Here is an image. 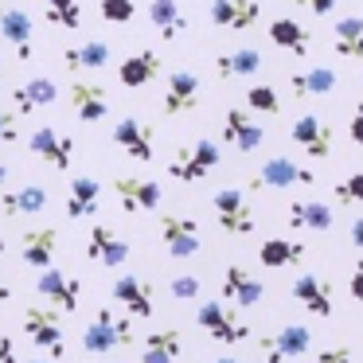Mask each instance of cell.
<instances>
[{"label":"cell","instance_id":"12","mask_svg":"<svg viewBox=\"0 0 363 363\" xmlns=\"http://www.w3.org/2000/svg\"><path fill=\"white\" fill-rule=\"evenodd\" d=\"M35 293H40L43 301H51L59 313H74V308H79V297H82V281L71 274H63L59 266H48L35 277Z\"/></svg>","mask_w":363,"mask_h":363},{"label":"cell","instance_id":"18","mask_svg":"<svg viewBox=\"0 0 363 363\" xmlns=\"http://www.w3.org/2000/svg\"><path fill=\"white\" fill-rule=\"evenodd\" d=\"M223 141L238 152H258V145L266 141V129L250 118V110L235 106V110L223 113Z\"/></svg>","mask_w":363,"mask_h":363},{"label":"cell","instance_id":"50","mask_svg":"<svg viewBox=\"0 0 363 363\" xmlns=\"http://www.w3.org/2000/svg\"><path fill=\"white\" fill-rule=\"evenodd\" d=\"M0 301H12V289H9L4 281H0Z\"/></svg>","mask_w":363,"mask_h":363},{"label":"cell","instance_id":"36","mask_svg":"<svg viewBox=\"0 0 363 363\" xmlns=\"http://www.w3.org/2000/svg\"><path fill=\"white\" fill-rule=\"evenodd\" d=\"M332 48H336L340 59L359 63V59H363V16L336 20V28H332Z\"/></svg>","mask_w":363,"mask_h":363},{"label":"cell","instance_id":"47","mask_svg":"<svg viewBox=\"0 0 363 363\" xmlns=\"http://www.w3.org/2000/svg\"><path fill=\"white\" fill-rule=\"evenodd\" d=\"M352 141L363 149V102L355 106V113H352Z\"/></svg>","mask_w":363,"mask_h":363},{"label":"cell","instance_id":"11","mask_svg":"<svg viewBox=\"0 0 363 363\" xmlns=\"http://www.w3.org/2000/svg\"><path fill=\"white\" fill-rule=\"evenodd\" d=\"M24 336L32 340L40 352H51L55 359H63V328H59V313H55V308L28 305L24 308Z\"/></svg>","mask_w":363,"mask_h":363},{"label":"cell","instance_id":"10","mask_svg":"<svg viewBox=\"0 0 363 363\" xmlns=\"http://www.w3.org/2000/svg\"><path fill=\"white\" fill-rule=\"evenodd\" d=\"M262 20L258 0H207V24L219 32H250Z\"/></svg>","mask_w":363,"mask_h":363},{"label":"cell","instance_id":"49","mask_svg":"<svg viewBox=\"0 0 363 363\" xmlns=\"http://www.w3.org/2000/svg\"><path fill=\"white\" fill-rule=\"evenodd\" d=\"M4 184H9V164L0 160V188H4Z\"/></svg>","mask_w":363,"mask_h":363},{"label":"cell","instance_id":"6","mask_svg":"<svg viewBox=\"0 0 363 363\" xmlns=\"http://www.w3.org/2000/svg\"><path fill=\"white\" fill-rule=\"evenodd\" d=\"M258 347L266 355V363L301 359V355L313 352V328L308 324H281L274 336H258Z\"/></svg>","mask_w":363,"mask_h":363},{"label":"cell","instance_id":"30","mask_svg":"<svg viewBox=\"0 0 363 363\" xmlns=\"http://www.w3.org/2000/svg\"><path fill=\"white\" fill-rule=\"evenodd\" d=\"M0 211L9 215V219H16V215H43L48 211V188L24 184V188H16V191H4V196H0Z\"/></svg>","mask_w":363,"mask_h":363},{"label":"cell","instance_id":"3","mask_svg":"<svg viewBox=\"0 0 363 363\" xmlns=\"http://www.w3.org/2000/svg\"><path fill=\"white\" fill-rule=\"evenodd\" d=\"M219 145L211 141V137H199L196 145H184V149H176V157L168 160V176L180 184H199L207 180V176L219 168Z\"/></svg>","mask_w":363,"mask_h":363},{"label":"cell","instance_id":"35","mask_svg":"<svg viewBox=\"0 0 363 363\" xmlns=\"http://www.w3.org/2000/svg\"><path fill=\"white\" fill-rule=\"evenodd\" d=\"M285 219H289L293 230H328L332 227V207L316 203V199H293Z\"/></svg>","mask_w":363,"mask_h":363},{"label":"cell","instance_id":"41","mask_svg":"<svg viewBox=\"0 0 363 363\" xmlns=\"http://www.w3.org/2000/svg\"><path fill=\"white\" fill-rule=\"evenodd\" d=\"M336 199L340 203H363V172H352L336 184Z\"/></svg>","mask_w":363,"mask_h":363},{"label":"cell","instance_id":"26","mask_svg":"<svg viewBox=\"0 0 363 363\" xmlns=\"http://www.w3.org/2000/svg\"><path fill=\"white\" fill-rule=\"evenodd\" d=\"M184 355V332L180 328H152L145 336L141 363H176Z\"/></svg>","mask_w":363,"mask_h":363},{"label":"cell","instance_id":"54","mask_svg":"<svg viewBox=\"0 0 363 363\" xmlns=\"http://www.w3.org/2000/svg\"><path fill=\"white\" fill-rule=\"evenodd\" d=\"M102 363H118V359H102Z\"/></svg>","mask_w":363,"mask_h":363},{"label":"cell","instance_id":"14","mask_svg":"<svg viewBox=\"0 0 363 363\" xmlns=\"http://www.w3.org/2000/svg\"><path fill=\"white\" fill-rule=\"evenodd\" d=\"M113 301L125 308V316H137V320H149L157 313V301H152V285L145 281L141 274H118L113 281Z\"/></svg>","mask_w":363,"mask_h":363},{"label":"cell","instance_id":"33","mask_svg":"<svg viewBox=\"0 0 363 363\" xmlns=\"http://www.w3.org/2000/svg\"><path fill=\"white\" fill-rule=\"evenodd\" d=\"M59 98V86L51 79H28L24 86H16L12 90V106H16V118H24V113H32V110H40V106H51Z\"/></svg>","mask_w":363,"mask_h":363},{"label":"cell","instance_id":"27","mask_svg":"<svg viewBox=\"0 0 363 363\" xmlns=\"http://www.w3.org/2000/svg\"><path fill=\"white\" fill-rule=\"evenodd\" d=\"M110 59H113V51L106 40H86V43H74V48H63L67 71H106Z\"/></svg>","mask_w":363,"mask_h":363},{"label":"cell","instance_id":"34","mask_svg":"<svg viewBox=\"0 0 363 363\" xmlns=\"http://www.w3.org/2000/svg\"><path fill=\"white\" fill-rule=\"evenodd\" d=\"M258 262L269 269H281V266H301L305 262V242H297V238H266V242L258 246Z\"/></svg>","mask_w":363,"mask_h":363},{"label":"cell","instance_id":"7","mask_svg":"<svg viewBox=\"0 0 363 363\" xmlns=\"http://www.w3.org/2000/svg\"><path fill=\"white\" fill-rule=\"evenodd\" d=\"M316 184V172L289 157H269L258 172L250 176V188H313Z\"/></svg>","mask_w":363,"mask_h":363},{"label":"cell","instance_id":"22","mask_svg":"<svg viewBox=\"0 0 363 363\" xmlns=\"http://www.w3.org/2000/svg\"><path fill=\"white\" fill-rule=\"evenodd\" d=\"M71 110L79 121L94 125L110 113V98H106V86L102 82H86V79H74L71 82Z\"/></svg>","mask_w":363,"mask_h":363},{"label":"cell","instance_id":"25","mask_svg":"<svg viewBox=\"0 0 363 363\" xmlns=\"http://www.w3.org/2000/svg\"><path fill=\"white\" fill-rule=\"evenodd\" d=\"M98 203H102V184L94 176H71L67 219H90V215H98Z\"/></svg>","mask_w":363,"mask_h":363},{"label":"cell","instance_id":"46","mask_svg":"<svg viewBox=\"0 0 363 363\" xmlns=\"http://www.w3.org/2000/svg\"><path fill=\"white\" fill-rule=\"evenodd\" d=\"M0 363H16V344L9 332H0Z\"/></svg>","mask_w":363,"mask_h":363},{"label":"cell","instance_id":"24","mask_svg":"<svg viewBox=\"0 0 363 363\" xmlns=\"http://www.w3.org/2000/svg\"><path fill=\"white\" fill-rule=\"evenodd\" d=\"M55 250H59V230L55 227H32L20 235V258L35 269H48L55 262Z\"/></svg>","mask_w":363,"mask_h":363},{"label":"cell","instance_id":"2","mask_svg":"<svg viewBox=\"0 0 363 363\" xmlns=\"http://www.w3.org/2000/svg\"><path fill=\"white\" fill-rule=\"evenodd\" d=\"M211 211H215L219 230H227L235 238H246L258 230V211H254V203L246 199L242 188H219L211 196Z\"/></svg>","mask_w":363,"mask_h":363},{"label":"cell","instance_id":"39","mask_svg":"<svg viewBox=\"0 0 363 363\" xmlns=\"http://www.w3.org/2000/svg\"><path fill=\"white\" fill-rule=\"evenodd\" d=\"M98 16H102L106 24H133L137 4L133 0H102V4H98Z\"/></svg>","mask_w":363,"mask_h":363},{"label":"cell","instance_id":"16","mask_svg":"<svg viewBox=\"0 0 363 363\" xmlns=\"http://www.w3.org/2000/svg\"><path fill=\"white\" fill-rule=\"evenodd\" d=\"M289 137L305 157H313V160L332 157V125L320 121L316 113H301V118L289 125Z\"/></svg>","mask_w":363,"mask_h":363},{"label":"cell","instance_id":"38","mask_svg":"<svg viewBox=\"0 0 363 363\" xmlns=\"http://www.w3.org/2000/svg\"><path fill=\"white\" fill-rule=\"evenodd\" d=\"M246 110L258 113H281V98H277L274 86H250L246 90Z\"/></svg>","mask_w":363,"mask_h":363},{"label":"cell","instance_id":"15","mask_svg":"<svg viewBox=\"0 0 363 363\" xmlns=\"http://www.w3.org/2000/svg\"><path fill=\"white\" fill-rule=\"evenodd\" d=\"M113 145H118L125 157L141 160V164H149V160L157 157V133H152V125H145L141 118H121L118 125H113Z\"/></svg>","mask_w":363,"mask_h":363},{"label":"cell","instance_id":"40","mask_svg":"<svg viewBox=\"0 0 363 363\" xmlns=\"http://www.w3.org/2000/svg\"><path fill=\"white\" fill-rule=\"evenodd\" d=\"M168 293H172L176 301H196L199 293H203V281H199L196 274H180V277H172V285H168Z\"/></svg>","mask_w":363,"mask_h":363},{"label":"cell","instance_id":"4","mask_svg":"<svg viewBox=\"0 0 363 363\" xmlns=\"http://www.w3.org/2000/svg\"><path fill=\"white\" fill-rule=\"evenodd\" d=\"M196 324H199V328H207V336H211L215 344H246V340H254V328H250V324L238 320V316L230 313L223 301H215V297L199 301Z\"/></svg>","mask_w":363,"mask_h":363},{"label":"cell","instance_id":"43","mask_svg":"<svg viewBox=\"0 0 363 363\" xmlns=\"http://www.w3.org/2000/svg\"><path fill=\"white\" fill-rule=\"evenodd\" d=\"M0 141L4 145L20 141V118L12 110H0Z\"/></svg>","mask_w":363,"mask_h":363},{"label":"cell","instance_id":"13","mask_svg":"<svg viewBox=\"0 0 363 363\" xmlns=\"http://www.w3.org/2000/svg\"><path fill=\"white\" fill-rule=\"evenodd\" d=\"M0 40L16 51L20 63H28V59H32L35 24H32V16H28L20 4H4V0H0Z\"/></svg>","mask_w":363,"mask_h":363},{"label":"cell","instance_id":"23","mask_svg":"<svg viewBox=\"0 0 363 363\" xmlns=\"http://www.w3.org/2000/svg\"><path fill=\"white\" fill-rule=\"evenodd\" d=\"M293 297H297V305L305 308L308 316H332V281L320 274H301L297 281H293Z\"/></svg>","mask_w":363,"mask_h":363},{"label":"cell","instance_id":"21","mask_svg":"<svg viewBox=\"0 0 363 363\" xmlns=\"http://www.w3.org/2000/svg\"><path fill=\"white\" fill-rule=\"evenodd\" d=\"M160 71H164V59L152 48H145V51H133V55H125L118 63V82L125 90H141V86H149V82H157Z\"/></svg>","mask_w":363,"mask_h":363},{"label":"cell","instance_id":"52","mask_svg":"<svg viewBox=\"0 0 363 363\" xmlns=\"http://www.w3.org/2000/svg\"><path fill=\"white\" fill-rule=\"evenodd\" d=\"M28 363H55V359H28Z\"/></svg>","mask_w":363,"mask_h":363},{"label":"cell","instance_id":"20","mask_svg":"<svg viewBox=\"0 0 363 363\" xmlns=\"http://www.w3.org/2000/svg\"><path fill=\"white\" fill-rule=\"evenodd\" d=\"M219 297H227L230 305H238V308H254V305H262V297H266V285H262L246 266H227L223 285H219ZM227 301H223V305H227Z\"/></svg>","mask_w":363,"mask_h":363},{"label":"cell","instance_id":"51","mask_svg":"<svg viewBox=\"0 0 363 363\" xmlns=\"http://www.w3.org/2000/svg\"><path fill=\"white\" fill-rule=\"evenodd\" d=\"M211 363H242V359H235V355H219V359H211Z\"/></svg>","mask_w":363,"mask_h":363},{"label":"cell","instance_id":"8","mask_svg":"<svg viewBox=\"0 0 363 363\" xmlns=\"http://www.w3.org/2000/svg\"><path fill=\"white\" fill-rule=\"evenodd\" d=\"M86 258L98 262L102 269H121L129 258H133V242H129L125 235H118L113 227L98 223V227L86 235Z\"/></svg>","mask_w":363,"mask_h":363},{"label":"cell","instance_id":"19","mask_svg":"<svg viewBox=\"0 0 363 363\" xmlns=\"http://www.w3.org/2000/svg\"><path fill=\"white\" fill-rule=\"evenodd\" d=\"M28 149H32L43 164L55 168V172H67V168H71V157H74V141H71V137H63L59 129H51V125L35 129V133L28 137Z\"/></svg>","mask_w":363,"mask_h":363},{"label":"cell","instance_id":"45","mask_svg":"<svg viewBox=\"0 0 363 363\" xmlns=\"http://www.w3.org/2000/svg\"><path fill=\"white\" fill-rule=\"evenodd\" d=\"M352 297H355V301H359V305H363V258H359V262H355V266H352Z\"/></svg>","mask_w":363,"mask_h":363},{"label":"cell","instance_id":"37","mask_svg":"<svg viewBox=\"0 0 363 363\" xmlns=\"http://www.w3.org/2000/svg\"><path fill=\"white\" fill-rule=\"evenodd\" d=\"M43 20L63 32H79L82 28V4L79 0H43Z\"/></svg>","mask_w":363,"mask_h":363},{"label":"cell","instance_id":"53","mask_svg":"<svg viewBox=\"0 0 363 363\" xmlns=\"http://www.w3.org/2000/svg\"><path fill=\"white\" fill-rule=\"evenodd\" d=\"M0 258H4V238H0Z\"/></svg>","mask_w":363,"mask_h":363},{"label":"cell","instance_id":"5","mask_svg":"<svg viewBox=\"0 0 363 363\" xmlns=\"http://www.w3.org/2000/svg\"><path fill=\"white\" fill-rule=\"evenodd\" d=\"M157 235H160V246H164L172 258H196L203 250V235H199V223L184 211H164L157 219Z\"/></svg>","mask_w":363,"mask_h":363},{"label":"cell","instance_id":"32","mask_svg":"<svg viewBox=\"0 0 363 363\" xmlns=\"http://www.w3.org/2000/svg\"><path fill=\"white\" fill-rule=\"evenodd\" d=\"M336 90V71L328 67H308V71L289 74V94L293 98H324Z\"/></svg>","mask_w":363,"mask_h":363},{"label":"cell","instance_id":"1","mask_svg":"<svg viewBox=\"0 0 363 363\" xmlns=\"http://www.w3.org/2000/svg\"><path fill=\"white\" fill-rule=\"evenodd\" d=\"M129 344H133V316H118L106 305L82 328V352H90V355H113Z\"/></svg>","mask_w":363,"mask_h":363},{"label":"cell","instance_id":"42","mask_svg":"<svg viewBox=\"0 0 363 363\" xmlns=\"http://www.w3.org/2000/svg\"><path fill=\"white\" fill-rule=\"evenodd\" d=\"M316 363H355V352L347 344H332V347H320Z\"/></svg>","mask_w":363,"mask_h":363},{"label":"cell","instance_id":"9","mask_svg":"<svg viewBox=\"0 0 363 363\" xmlns=\"http://www.w3.org/2000/svg\"><path fill=\"white\" fill-rule=\"evenodd\" d=\"M113 191H118V203L125 215H141V211H157L164 203V188L149 176H118L113 180Z\"/></svg>","mask_w":363,"mask_h":363},{"label":"cell","instance_id":"28","mask_svg":"<svg viewBox=\"0 0 363 363\" xmlns=\"http://www.w3.org/2000/svg\"><path fill=\"white\" fill-rule=\"evenodd\" d=\"M262 67H266V59H262L258 48H235V51L215 55V74L219 79H250Z\"/></svg>","mask_w":363,"mask_h":363},{"label":"cell","instance_id":"17","mask_svg":"<svg viewBox=\"0 0 363 363\" xmlns=\"http://www.w3.org/2000/svg\"><path fill=\"white\" fill-rule=\"evenodd\" d=\"M199 106V74L191 71H172L164 79V98H160V110L164 118H184Z\"/></svg>","mask_w":363,"mask_h":363},{"label":"cell","instance_id":"48","mask_svg":"<svg viewBox=\"0 0 363 363\" xmlns=\"http://www.w3.org/2000/svg\"><path fill=\"white\" fill-rule=\"evenodd\" d=\"M352 246H359V250H363V215H359V219H352Z\"/></svg>","mask_w":363,"mask_h":363},{"label":"cell","instance_id":"44","mask_svg":"<svg viewBox=\"0 0 363 363\" xmlns=\"http://www.w3.org/2000/svg\"><path fill=\"white\" fill-rule=\"evenodd\" d=\"M293 4L308 9L313 16H332V9H336V0H293Z\"/></svg>","mask_w":363,"mask_h":363},{"label":"cell","instance_id":"29","mask_svg":"<svg viewBox=\"0 0 363 363\" xmlns=\"http://www.w3.org/2000/svg\"><path fill=\"white\" fill-rule=\"evenodd\" d=\"M149 24L157 28L160 40H180L188 32V16H184L180 0H149Z\"/></svg>","mask_w":363,"mask_h":363},{"label":"cell","instance_id":"31","mask_svg":"<svg viewBox=\"0 0 363 363\" xmlns=\"http://www.w3.org/2000/svg\"><path fill=\"white\" fill-rule=\"evenodd\" d=\"M269 43H274V48H281V51H289V55H297V59H305L308 51H313L308 32L297 24V20H289V16L269 20Z\"/></svg>","mask_w":363,"mask_h":363}]
</instances>
